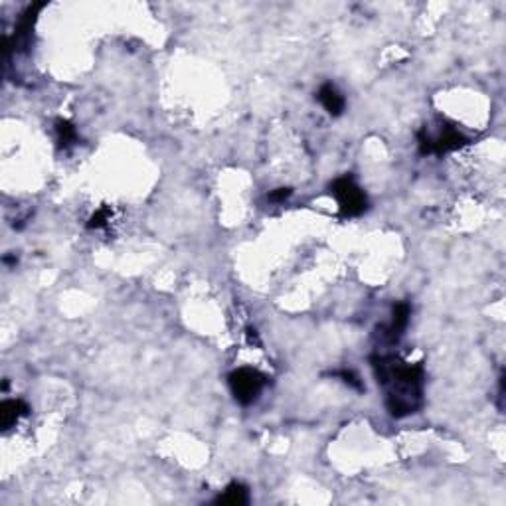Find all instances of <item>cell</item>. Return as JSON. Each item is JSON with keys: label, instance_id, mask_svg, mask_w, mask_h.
<instances>
[{"label": "cell", "instance_id": "obj_13", "mask_svg": "<svg viewBox=\"0 0 506 506\" xmlns=\"http://www.w3.org/2000/svg\"><path fill=\"white\" fill-rule=\"evenodd\" d=\"M293 194V190L291 188H277V190H273L271 194L268 196L269 202H285L289 196Z\"/></svg>", "mask_w": 506, "mask_h": 506}, {"label": "cell", "instance_id": "obj_8", "mask_svg": "<svg viewBox=\"0 0 506 506\" xmlns=\"http://www.w3.org/2000/svg\"><path fill=\"white\" fill-rule=\"evenodd\" d=\"M216 502H218V505H229V506L248 505L249 502L248 487L241 485V483H231V485L224 490V495H220V497L216 498Z\"/></svg>", "mask_w": 506, "mask_h": 506}, {"label": "cell", "instance_id": "obj_2", "mask_svg": "<svg viewBox=\"0 0 506 506\" xmlns=\"http://www.w3.org/2000/svg\"><path fill=\"white\" fill-rule=\"evenodd\" d=\"M330 194L338 202V208L344 218H354L368 210V198L364 190L356 184L352 176H340L330 184Z\"/></svg>", "mask_w": 506, "mask_h": 506}, {"label": "cell", "instance_id": "obj_7", "mask_svg": "<svg viewBox=\"0 0 506 506\" xmlns=\"http://www.w3.org/2000/svg\"><path fill=\"white\" fill-rule=\"evenodd\" d=\"M30 408L24 400H8L2 401L0 406V425L2 430H8L14 423H18L20 418L28 415Z\"/></svg>", "mask_w": 506, "mask_h": 506}, {"label": "cell", "instance_id": "obj_11", "mask_svg": "<svg viewBox=\"0 0 506 506\" xmlns=\"http://www.w3.org/2000/svg\"><path fill=\"white\" fill-rule=\"evenodd\" d=\"M418 149H420L421 156L433 154V144H431V134L427 133V129H421L418 133Z\"/></svg>", "mask_w": 506, "mask_h": 506}, {"label": "cell", "instance_id": "obj_12", "mask_svg": "<svg viewBox=\"0 0 506 506\" xmlns=\"http://www.w3.org/2000/svg\"><path fill=\"white\" fill-rule=\"evenodd\" d=\"M330 376L340 378L343 382H346L348 386H352V388H356V390H362V382H360V378H358L352 370H338V372H333Z\"/></svg>", "mask_w": 506, "mask_h": 506}, {"label": "cell", "instance_id": "obj_3", "mask_svg": "<svg viewBox=\"0 0 506 506\" xmlns=\"http://www.w3.org/2000/svg\"><path fill=\"white\" fill-rule=\"evenodd\" d=\"M268 378L253 368H238L229 374V388L236 401H239L241 406H249L258 400L261 390L265 388Z\"/></svg>", "mask_w": 506, "mask_h": 506}, {"label": "cell", "instance_id": "obj_4", "mask_svg": "<svg viewBox=\"0 0 506 506\" xmlns=\"http://www.w3.org/2000/svg\"><path fill=\"white\" fill-rule=\"evenodd\" d=\"M410 315H411V306L408 303H396L392 309V321L390 325L384 326L382 328V338L386 343L396 344L403 336V330L408 328V323H410Z\"/></svg>", "mask_w": 506, "mask_h": 506}, {"label": "cell", "instance_id": "obj_9", "mask_svg": "<svg viewBox=\"0 0 506 506\" xmlns=\"http://www.w3.org/2000/svg\"><path fill=\"white\" fill-rule=\"evenodd\" d=\"M56 137H57V144L62 149H67L77 141V131L74 125L66 121V119H57L56 121Z\"/></svg>", "mask_w": 506, "mask_h": 506}, {"label": "cell", "instance_id": "obj_10", "mask_svg": "<svg viewBox=\"0 0 506 506\" xmlns=\"http://www.w3.org/2000/svg\"><path fill=\"white\" fill-rule=\"evenodd\" d=\"M109 218H111V210H109V208H101V210H97L96 214L89 218V222H87V228L89 229L105 228L107 224H109Z\"/></svg>", "mask_w": 506, "mask_h": 506}, {"label": "cell", "instance_id": "obj_6", "mask_svg": "<svg viewBox=\"0 0 506 506\" xmlns=\"http://www.w3.org/2000/svg\"><path fill=\"white\" fill-rule=\"evenodd\" d=\"M316 99L321 101V105L325 107L326 113L333 115V117L343 115L344 107H346V101H344L343 93H340V91L336 89V86H333V84L321 86L318 93H316Z\"/></svg>", "mask_w": 506, "mask_h": 506}, {"label": "cell", "instance_id": "obj_1", "mask_svg": "<svg viewBox=\"0 0 506 506\" xmlns=\"http://www.w3.org/2000/svg\"><path fill=\"white\" fill-rule=\"evenodd\" d=\"M372 368L386 393V408L393 418H406L420 410L425 380L421 364L401 362L393 356H374Z\"/></svg>", "mask_w": 506, "mask_h": 506}, {"label": "cell", "instance_id": "obj_5", "mask_svg": "<svg viewBox=\"0 0 506 506\" xmlns=\"http://www.w3.org/2000/svg\"><path fill=\"white\" fill-rule=\"evenodd\" d=\"M467 137L463 133H459V129L451 127V125H445L441 129L439 137H431V144H433V154H445V153H453V151H459L467 144Z\"/></svg>", "mask_w": 506, "mask_h": 506}]
</instances>
